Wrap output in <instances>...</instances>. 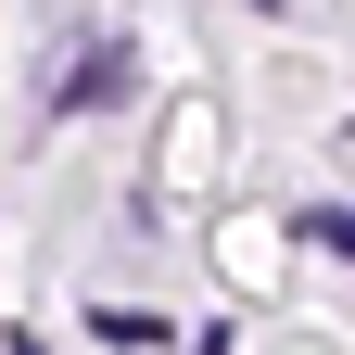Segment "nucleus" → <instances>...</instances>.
<instances>
[{"label": "nucleus", "mask_w": 355, "mask_h": 355, "mask_svg": "<svg viewBox=\"0 0 355 355\" xmlns=\"http://www.w3.org/2000/svg\"><path fill=\"white\" fill-rule=\"evenodd\" d=\"M13 355H38V343H13Z\"/></svg>", "instance_id": "2"}, {"label": "nucleus", "mask_w": 355, "mask_h": 355, "mask_svg": "<svg viewBox=\"0 0 355 355\" xmlns=\"http://www.w3.org/2000/svg\"><path fill=\"white\" fill-rule=\"evenodd\" d=\"M64 102H127V51H89V64L64 76Z\"/></svg>", "instance_id": "1"}]
</instances>
